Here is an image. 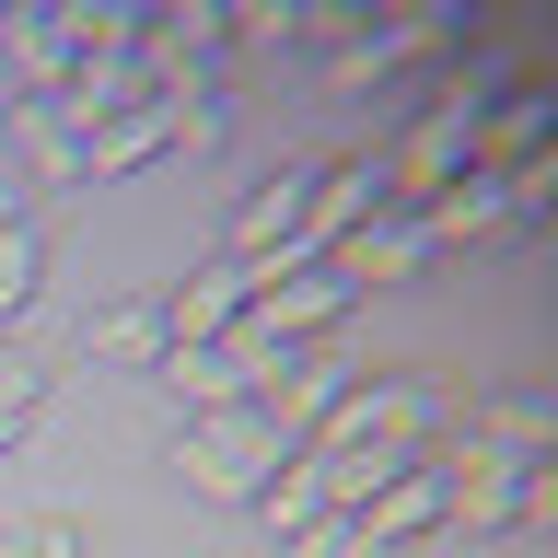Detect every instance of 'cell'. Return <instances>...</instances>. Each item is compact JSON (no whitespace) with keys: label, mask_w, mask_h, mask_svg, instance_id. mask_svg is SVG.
Returning <instances> with one entry per match:
<instances>
[{"label":"cell","mask_w":558,"mask_h":558,"mask_svg":"<svg viewBox=\"0 0 558 558\" xmlns=\"http://www.w3.org/2000/svg\"><path fill=\"white\" fill-rule=\"evenodd\" d=\"M430 453H442V523H465V535H523L558 512L547 453H465V442H430Z\"/></svg>","instance_id":"1"},{"label":"cell","mask_w":558,"mask_h":558,"mask_svg":"<svg viewBox=\"0 0 558 558\" xmlns=\"http://www.w3.org/2000/svg\"><path fill=\"white\" fill-rule=\"evenodd\" d=\"M291 453H303V442H279L256 408H233V418H186V430H174L186 488H198V500H244V512H256V488H268Z\"/></svg>","instance_id":"2"},{"label":"cell","mask_w":558,"mask_h":558,"mask_svg":"<svg viewBox=\"0 0 558 558\" xmlns=\"http://www.w3.org/2000/svg\"><path fill=\"white\" fill-rule=\"evenodd\" d=\"M314 163H326V151H291V163L256 174V186L233 198V221H221V256H244V268H256V256H279V244H291V221H303V198H314Z\"/></svg>","instance_id":"3"},{"label":"cell","mask_w":558,"mask_h":558,"mask_svg":"<svg viewBox=\"0 0 558 558\" xmlns=\"http://www.w3.org/2000/svg\"><path fill=\"white\" fill-rule=\"evenodd\" d=\"M244 303H256V268H244V256H209V268H186V279L163 291V349H209Z\"/></svg>","instance_id":"4"},{"label":"cell","mask_w":558,"mask_h":558,"mask_svg":"<svg viewBox=\"0 0 558 558\" xmlns=\"http://www.w3.org/2000/svg\"><path fill=\"white\" fill-rule=\"evenodd\" d=\"M82 35H94V0H70V12H0V59L24 94H59L70 59H82Z\"/></svg>","instance_id":"5"},{"label":"cell","mask_w":558,"mask_h":558,"mask_svg":"<svg viewBox=\"0 0 558 558\" xmlns=\"http://www.w3.org/2000/svg\"><path fill=\"white\" fill-rule=\"evenodd\" d=\"M326 268H338L349 291H396V279H418V268H430V233H418V209H396V198H384L373 221H361V233L326 256Z\"/></svg>","instance_id":"6"},{"label":"cell","mask_w":558,"mask_h":558,"mask_svg":"<svg viewBox=\"0 0 558 558\" xmlns=\"http://www.w3.org/2000/svg\"><path fill=\"white\" fill-rule=\"evenodd\" d=\"M349 523H361V535H373L384 558H408L418 535L442 523V453H418V465H396V477H384V488H373V500H361Z\"/></svg>","instance_id":"7"},{"label":"cell","mask_w":558,"mask_h":558,"mask_svg":"<svg viewBox=\"0 0 558 558\" xmlns=\"http://www.w3.org/2000/svg\"><path fill=\"white\" fill-rule=\"evenodd\" d=\"M442 442H465V453H547L558 418L535 408V396H453V430H442Z\"/></svg>","instance_id":"8"},{"label":"cell","mask_w":558,"mask_h":558,"mask_svg":"<svg viewBox=\"0 0 558 558\" xmlns=\"http://www.w3.org/2000/svg\"><path fill=\"white\" fill-rule=\"evenodd\" d=\"M12 151L35 163V186H82V140H70V117L47 94H12Z\"/></svg>","instance_id":"9"},{"label":"cell","mask_w":558,"mask_h":558,"mask_svg":"<svg viewBox=\"0 0 558 558\" xmlns=\"http://www.w3.org/2000/svg\"><path fill=\"white\" fill-rule=\"evenodd\" d=\"M82 349H94V361H140V373H151V361H163V303H105L94 326H82Z\"/></svg>","instance_id":"10"},{"label":"cell","mask_w":558,"mask_h":558,"mask_svg":"<svg viewBox=\"0 0 558 558\" xmlns=\"http://www.w3.org/2000/svg\"><path fill=\"white\" fill-rule=\"evenodd\" d=\"M35 279H47V233H35V209L0 233V338L24 326V303H35Z\"/></svg>","instance_id":"11"},{"label":"cell","mask_w":558,"mask_h":558,"mask_svg":"<svg viewBox=\"0 0 558 558\" xmlns=\"http://www.w3.org/2000/svg\"><path fill=\"white\" fill-rule=\"evenodd\" d=\"M47 396V338H0V418H35Z\"/></svg>","instance_id":"12"},{"label":"cell","mask_w":558,"mask_h":558,"mask_svg":"<svg viewBox=\"0 0 558 558\" xmlns=\"http://www.w3.org/2000/svg\"><path fill=\"white\" fill-rule=\"evenodd\" d=\"M0 558H82V523L70 512H24V523H0Z\"/></svg>","instance_id":"13"},{"label":"cell","mask_w":558,"mask_h":558,"mask_svg":"<svg viewBox=\"0 0 558 558\" xmlns=\"http://www.w3.org/2000/svg\"><path fill=\"white\" fill-rule=\"evenodd\" d=\"M12 221H24V186H12V174H0V233H12Z\"/></svg>","instance_id":"14"},{"label":"cell","mask_w":558,"mask_h":558,"mask_svg":"<svg viewBox=\"0 0 558 558\" xmlns=\"http://www.w3.org/2000/svg\"><path fill=\"white\" fill-rule=\"evenodd\" d=\"M338 558H384V547H373V535H361V523H349V547H338Z\"/></svg>","instance_id":"15"},{"label":"cell","mask_w":558,"mask_h":558,"mask_svg":"<svg viewBox=\"0 0 558 558\" xmlns=\"http://www.w3.org/2000/svg\"><path fill=\"white\" fill-rule=\"evenodd\" d=\"M12 442H24V418H0V453H12Z\"/></svg>","instance_id":"16"}]
</instances>
